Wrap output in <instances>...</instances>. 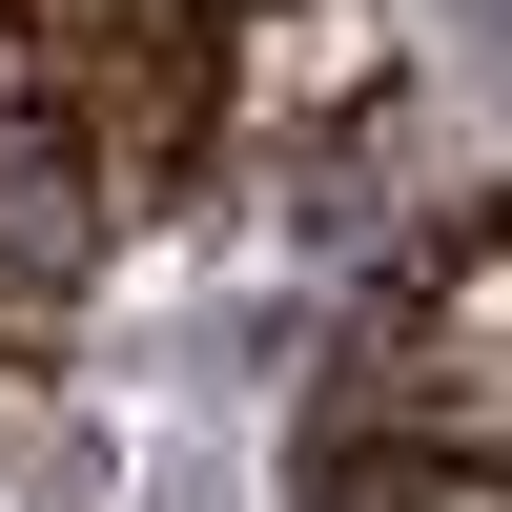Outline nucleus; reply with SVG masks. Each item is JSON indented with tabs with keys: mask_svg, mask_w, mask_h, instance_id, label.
<instances>
[{
	"mask_svg": "<svg viewBox=\"0 0 512 512\" xmlns=\"http://www.w3.org/2000/svg\"><path fill=\"white\" fill-rule=\"evenodd\" d=\"M205 21H287V0H205Z\"/></svg>",
	"mask_w": 512,
	"mask_h": 512,
	"instance_id": "4",
	"label": "nucleus"
},
{
	"mask_svg": "<svg viewBox=\"0 0 512 512\" xmlns=\"http://www.w3.org/2000/svg\"><path fill=\"white\" fill-rule=\"evenodd\" d=\"M21 123H62V103H41V41H21V0H0V144H21Z\"/></svg>",
	"mask_w": 512,
	"mask_h": 512,
	"instance_id": "3",
	"label": "nucleus"
},
{
	"mask_svg": "<svg viewBox=\"0 0 512 512\" xmlns=\"http://www.w3.org/2000/svg\"><path fill=\"white\" fill-rule=\"evenodd\" d=\"M103 185H82V144L62 123H21V144H0V349H41V328L82 308V287H103Z\"/></svg>",
	"mask_w": 512,
	"mask_h": 512,
	"instance_id": "1",
	"label": "nucleus"
},
{
	"mask_svg": "<svg viewBox=\"0 0 512 512\" xmlns=\"http://www.w3.org/2000/svg\"><path fill=\"white\" fill-rule=\"evenodd\" d=\"M390 103V21L369 0H287V21H226V123H287V103Z\"/></svg>",
	"mask_w": 512,
	"mask_h": 512,
	"instance_id": "2",
	"label": "nucleus"
}]
</instances>
